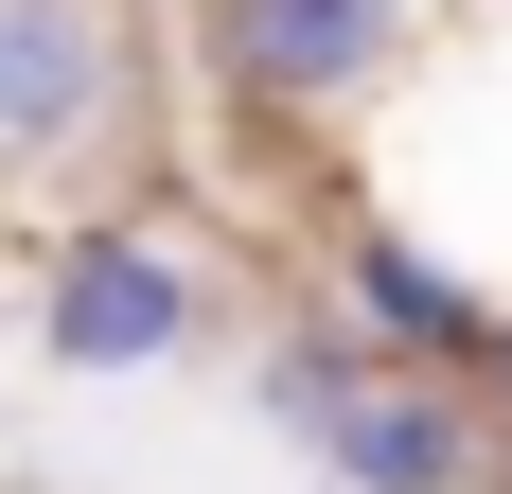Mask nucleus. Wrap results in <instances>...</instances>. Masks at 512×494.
<instances>
[{"instance_id":"nucleus-4","label":"nucleus","mask_w":512,"mask_h":494,"mask_svg":"<svg viewBox=\"0 0 512 494\" xmlns=\"http://www.w3.org/2000/svg\"><path fill=\"white\" fill-rule=\"evenodd\" d=\"M389 53H407V0H212V89L265 106V124H336V106H371Z\"/></svg>"},{"instance_id":"nucleus-3","label":"nucleus","mask_w":512,"mask_h":494,"mask_svg":"<svg viewBox=\"0 0 512 494\" xmlns=\"http://www.w3.org/2000/svg\"><path fill=\"white\" fill-rule=\"evenodd\" d=\"M124 106H142L124 0H0V159H18V177L124 142Z\"/></svg>"},{"instance_id":"nucleus-5","label":"nucleus","mask_w":512,"mask_h":494,"mask_svg":"<svg viewBox=\"0 0 512 494\" xmlns=\"http://www.w3.org/2000/svg\"><path fill=\"white\" fill-rule=\"evenodd\" d=\"M336 300H354V336L371 353H407V371H442V389H460V371H495V300L460 283V265H424L407 230H336Z\"/></svg>"},{"instance_id":"nucleus-1","label":"nucleus","mask_w":512,"mask_h":494,"mask_svg":"<svg viewBox=\"0 0 512 494\" xmlns=\"http://www.w3.org/2000/svg\"><path fill=\"white\" fill-rule=\"evenodd\" d=\"M265 424L318 459L336 494H477L495 442H477V406L407 353H371L354 318H301V336H265Z\"/></svg>"},{"instance_id":"nucleus-2","label":"nucleus","mask_w":512,"mask_h":494,"mask_svg":"<svg viewBox=\"0 0 512 494\" xmlns=\"http://www.w3.org/2000/svg\"><path fill=\"white\" fill-rule=\"evenodd\" d=\"M212 336V265L142 212H89V230H53L36 265V353L53 371H177Z\"/></svg>"}]
</instances>
